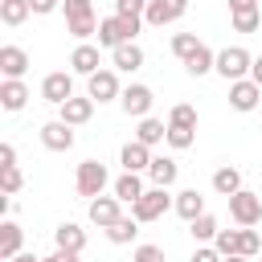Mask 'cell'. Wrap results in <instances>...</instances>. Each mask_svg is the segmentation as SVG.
Listing matches in <instances>:
<instances>
[{"instance_id": "8d00e7d4", "label": "cell", "mask_w": 262, "mask_h": 262, "mask_svg": "<svg viewBox=\"0 0 262 262\" xmlns=\"http://www.w3.org/2000/svg\"><path fill=\"white\" fill-rule=\"evenodd\" d=\"M143 12H147V0H115V16H135V20H143Z\"/></svg>"}, {"instance_id": "d590c367", "label": "cell", "mask_w": 262, "mask_h": 262, "mask_svg": "<svg viewBox=\"0 0 262 262\" xmlns=\"http://www.w3.org/2000/svg\"><path fill=\"white\" fill-rule=\"evenodd\" d=\"M262 25V12L254 8V12H233V33H254Z\"/></svg>"}, {"instance_id": "6da1fadb", "label": "cell", "mask_w": 262, "mask_h": 262, "mask_svg": "<svg viewBox=\"0 0 262 262\" xmlns=\"http://www.w3.org/2000/svg\"><path fill=\"white\" fill-rule=\"evenodd\" d=\"M139 29H143V20H135V16H106V20H98V45L119 49V45L135 41Z\"/></svg>"}, {"instance_id": "484cf974", "label": "cell", "mask_w": 262, "mask_h": 262, "mask_svg": "<svg viewBox=\"0 0 262 262\" xmlns=\"http://www.w3.org/2000/svg\"><path fill=\"white\" fill-rule=\"evenodd\" d=\"M213 188L229 201L233 192H242V172H237V168H229V164H225V168H217V172H213Z\"/></svg>"}, {"instance_id": "7c38bea8", "label": "cell", "mask_w": 262, "mask_h": 262, "mask_svg": "<svg viewBox=\"0 0 262 262\" xmlns=\"http://www.w3.org/2000/svg\"><path fill=\"white\" fill-rule=\"evenodd\" d=\"M90 115H94V98L86 94V98H70V102H61L57 106V119L61 123H70V127H82V123H90Z\"/></svg>"}, {"instance_id": "5bb4252c", "label": "cell", "mask_w": 262, "mask_h": 262, "mask_svg": "<svg viewBox=\"0 0 262 262\" xmlns=\"http://www.w3.org/2000/svg\"><path fill=\"white\" fill-rule=\"evenodd\" d=\"M119 205H123L119 196H94V201H90V221H94L98 229H111V225L123 217V209H119Z\"/></svg>"}, {"instance_id": "7bdbcfd3", "label": "cell", "mask_w": 262, "mask_h": 262, "mask_svg": "<svg viewBox=\"0 0 262 262\" xmlns=\"http://www.w3.org/2000/svg\"><path fill=\"white\" fill-rule=\"evenodd\" d=\"M29 4H33V12H37V16H45V12L61 8V0H29Z\"/></svg>"}, {"instance_id": "52a82bcc", "label": "cell", "mask_w": 262, "mask_h": 262, "mask_svg": "<svg viewBox=\"0 0 262 262\" xmlns=\"http://www.w3.org/2000/svg\"><path fill=\"white\" fill-rule=\"evenodd\" d=\"M188 12V0H147V12H143V25H156V29H164V25H172V20H180Z\"/></svg>"}, {"instance_id": "7a4b0ae2", "label": "cell", "mask_w": 262, "mask_h": 262, "mask_svg": "<svg viewBox=\"0 0 262 262\" xmlns=\"http://www.w3.org/2000/svg\"><path fill=\"white\" fill-rule=\"evenodd\" d=\"M111 184V176H106V164H98V160H82L78 164V176H74V188H78V196H102V188Z\"/></svg>"}, {"instance_id": "277c9868", "label": "cell", "mask_w": 262, "mask_h": 262, "mask_svg": "<svg viewBox=\"0 0 262 262\" xmlns=\"http://www.w3.org/2000/svg\"><path fill=\"white\" fill-rule=\"evenodd\" d=\"M229 217H233L242 229H254V225L262 221V196L250 192V188L233 192V196H229Z\"/></svg>"}, {"instance_id": "83f0119b", "label": "cell", "mask_w": 262, "mask_h": 262, "mask_svg": "<svg viewBox=\"0 0 262 262\" xmlns=\"http://www.w3.org/2000/svg\"><path fill=\"white\" fill-rule=\"evenodd\" d=\"M106 237H111L115 246H127V242H135V237H139V221H135V217H119V221L106 229Z\"/></svg>"}, {"instance_id": "f35d334b", "label": "cell", "mask_w": 262, "mask_h": 262, "mask_svg": "<svg viewBox=\"0 0 262 262\" xmlns=\"http://www.w3.org/2000/svg\"><path fill=\"white\" fill-rule=\"evenodd\" d=\"M66 29H70L78 41H86V37H94V33H98V16H94V20H78V25H66Z\"/></svg>"}, {"instance_id": "d4e9b609", "label": "cell", "mask_w": 262, "mask_h": 262, "mask_svg": "<svg viewBox=\"0 0 262 262\" xmlns=\"http://www.w3.org/2000/svg\"><path fill=\"white\" fill-rule=\"evenodd\" d=\"M184 70H188L192 78H205V74H213V70H217V53H213V49L201 41V49H196V53L184 61Z\"/></svg>"}, {"instance_id": "d6986e66", "label": "cell", "mask_w": 262, "mask_h": 262, "mask_svg": "<svg viewBox=\"0 0 262 262\" xmlns=\"http://www.w3.org/2000/svg\"><path fill=\"white\" fill-rule=\"evenodd\" d=\"M20 246H25V229H20L16 221H4V225H0V258L12 262V258L20 254Z\"/></svg>"}, {"instance_id": "3957f363", "label": "cell", "mask_w": 262, "mask_h": 262, "mask_svg": "<svg viewBox=\"0 0 262 262\" xmlns=\"http://www.w3.org/2000/svg\"><path fill=\"white\" fill-rule=\"evenodd\" d=\"M168 205H176V201L168 196V188H147V192L131 205V217H135L139 225H147V221H160V217L168 213Z\"/></svg>"}, {"instance_id": "4316f807", "label": "cell", "mask_w": 262, "mask_h": 262, "mask_svg": "<svg viewBox=\"0 0 262 262\" xmlns=\"http://www.w3.org/2000/svg\"><path fill=\"white\" fill-rule=\"evenodd\" d=\"M29 12H33V4H29V0H0V20H4L8 29L25 25V20H29Z\"/></svg>"}, {"instance_id": "9c48e42d", "label": "cell", "mask_w": 262, "mask_h": 262, "mask_svg": "<svg viewBox=\"0 0 262 262\" xmlns=\"http://www.w3.org/2000/svg\"><path fill=\"white\" fill-rule=\"evenodd\" d=\"M86 94L94 102H111V98H123V86H119V74L115 70H98L86 78Z\"/></svg>"}, {"instance_id": "e575fe53", "label": "cell", "mask_w": 262, "mask_h": 262, "mask_svg": "<svg viewBox=\"0 0 262 262\" xmlns=\"http://www.w3.org/2000/svg\"><path fill=\"white\" fill-rule=\"evenodd\" d=\"M20 184H25L20 168H0V188H4V196H16V192H20Z\"/></svg>"}, {"instance_id": "ffe728a7", "label": "cell", "mask_w": 262, "mask_h": 262, "mask_svg": "<svg viewBox=\"0 0 262 262\" xmlns=\"http://www.w3.org/2000/svg\"><path fill=\"white\" fill-rule=\"evenodd\" d=\"M135 139L143 143V147H156V143H168V127H164V119H139V127H135Z\"/></svg>"}, {"instance_id": "8fae6325", "label": "cell", "mask_w": 262, "mask_h": 262, "mask_svg": "<svg viewBox=\"0 0 262 262\" xmlns=\"http://www.w3.org/2000/svg\"><path fill=\"white\" fill-rule=\"evenodd\" d=\"M262 98V86L254 78H242V82H229V106L233 111H254Z\"/></svg>"}, {"instance_id": "cb8c5ba5", "label": "cell", "mask_w": 262, "mask_h": 262, "mask_svg": "<svg viewBox=\"0 0 262 262\" xmlns=\"http://www.w3.org/2000/svg\"><path fill=\"white\" fill-rule=\"evenodd\" d=\"M184 221H196L201 213H205V196L196 192V188H184V192H176V205H172Z\"/></svg>"}, {"instance_id": "74e56055", "label": "cell", "mask_w": 262, "mask_h": 262, "mask_svg": "<svg viewBox=\"0 0 262 262\" xmlns=\"http://www.w3.org/2000/svg\"><path fill=\"white\" fill-rule=\"evenodd\" d=\"M237 233H242V250H237V254H242V258H254V254L262 250V237H258L254 229H237Z\"/></svg>"}, {"instance_id": "836d02e7", "label": "cell", "mask_w": 262, "mask_h": 262, "mask_svg": "<svg viewBox=\"0 0 262 262\" xmlns=\"http://www.w3.org/2000/svg\"><path fill=\"white\" fill-rule=\"evenodd\" d=\"M192 139H196V127H168V147L184 151V147H192Z\"/></svg>"}, {"instance_id": "9a60e30c", "label": "cell", "mask_w": 262, "mask_h": 262, "mask_svg": "<svg viewBox=\"0 0 262 262\" xmlns=\"http://www.w3.org/2000/svg\"><path fill=\"white\" fill-rule=\"evenodd\" d=\"M176 176H180V164H176L172 156H156V160H151V168H147L151 188H172V184H176Z\"/></svg>"}, {"instance_id": "b9f144b4", "label": "cell", "mask_w": 262, "mask_h": 262, "mask_svg": "<svg viewBox=\"0 0 262 262\" xmlns=\"http://www.w3.org/2000/svg\"><path fill=\"white\" fill-rule=\"evenodd\" d=\"M0 168H16V147H12V143L0 147Z\"/></svg>"}, {"instance_id": "ee69618b", "label": "cell", "mask_w": 262, "mask_h": 262, "mask_svg": "<svg viewBox=\"0 0 262 262\" xmlns=\"http://www.w3.org/2000/svg\"><path fill=\"white\" fill-rule=\"evenodd\" d=\"M258 0H229V12H254Z\"/></svg>"}, {"instance_id": "ac0fdd59", "label": "cell", "mask_w": 262, "mask_h": 262, "mask_svg": "<svg viewBox=\"0 0 262 262\" xmlns=\"http://www.w3.org/2000/svg\"><path fill=\"white\" fill-rule=\"evenodd\" d=\"M25 102H29V86L20 78H4L0 82V106L4 111H20Z\"/></svg>"}, {"instance_id": "f1b7e54d", "label": "cell", "mask_w": 262, "mask_h": 262, "mask_svg": "<svg viewBox=\"0 0 262 262\" xmlns=\"http://www.w3.org/2000/svg\"><path fill=\"white\" fill-rule=\"evenodd\" d=\"M188 233H192L196 242H213V237L221 233V225H217V217H213V213H201L196 221H188Z\"/></svg>"}, {"instance_id": "f6af8a7d", "label": "cell", "mask_w": 262, "mask_h": 262, "mask_svg": "<svg viewBox=\"0 0 262 262\" xmlns=\"http://www.w3.org/2000/svg\"><path fill=\"white\" fill-rule=\"evenodd\" d=\"M41 262H78V254H70V250H53V254L41 258Z\"/></svg>"}, {"instance_id": "1f68e13d", "label": "cell", "mask_w": 262, "mask_h": 262, "mask_svg": "<svg viewBox=\"0 0 262 262\" xmlns=\"http://www.w3.org/2000/svg\"><path fill=\"white\" fill-rule=\"evenodd\" d=\"M196 49H201V41H196V33H176V37H172V53H176L180 61H188V57H192Z\"/></svg>"}, {"instance_id": "ab89813d", "label": "cell", "mask_w": 262, "mask_h": 262, "mask_svg": "<svg viewBox=\"0 0 262 262\" xmlns=\"http://www.w3.org/2000/svg\"><path fill=\"white\" fill-rule=\"evenodd\" d=\"M135 262H168V258H164L160 246H139V250H135Z\"/></svg>"}, {"instance_id": "7402d4cb", "label": "cell", "mask_w": 262, "mask_h": 262, "mask_svg": "<svg viewBox=\"0 0 262 262\" xmlns=\"http://www.w3.org/2000/svg\"><path fill=\"white\" fill-rule=\"evenodd\" d=\"M70 66H74V74H86V78L98 74V45H86V41H82V45L70 53Z\"/></svg>"}, {"instance_id": "ba28073f", "label": "cell", "mask_w": 262, "mask_h": 262, "mask_svg": "<svg viewBox=\"0 0 262 262\" xmlns=\"http://www.w3.org/2000/svg\"><path fill=\"white\" fill-rule=\"evenodd\" d=\"M41 98H45V102H53V106L70 102V98H74V78H70L66 70L45 74V78H41Z\"/></svg>"}, {"instance_id": "30bf717a", "label": "cell", "mask_w": 262, "mask_h": 262, "mask_svg": "<svg viewBox=\"0 0 262 262\" xmlns=\"http://www.w3.org/2000/svg\"><path fill=\"white\" fill-rule=\"evenodd\" d=\"M41 143L49 151H70L74 147V127L61 123V119H49V123H41Z\"/></svg>"}, {"instance_id": "603a6c76", "label": "cell", "mask_w": 262, "mask_h": 262, "mask_svg": "<svg viewBox=\"0 0 262 262\" xmlns=\"http://www.w3.org/2000/svg\"><path fill=\"white\" fill-rule=\"evenodd\" d=\"M147 188H143V180H139V172H123L119 180H115V196L123 201V205H135L139 196H143Z\"/></svg>"}, {"instance_id": "4fadbf2b", "label": "cell", "mask_w": 262, "mask_h": 262, "mask_svg": "<svg viewBox=\"0 0 262 262\" xmlns=\"http://www.w3.org/2000/svg\"><path fill=\"white\" fill-rule=\"evenodd\" d=\"M151 147H143L139 139H131V143H123V151H119V164H123V172H147L151 168Z\"/></svg>"}, {"instance_id": "d6a6232c", "label": "cell", "mask_w": 262, "mask_h": 262, "mask_svg": "<svg viewBox=\"0 0 262 262\" xmlns=\"http://www.w3.org/2000/svg\"><path fill=\"white\" fill-rule=\"evenodd\" d=\"M168 127H196V106L176 102V106H172V115H168Z\"/></svg>"}, {"instance_id": "8992f818", "label": "cell", "mask_w": 262, "mask_h": 262, "mask_svg": "<svg viewBox=\"0 0 262 262\" xmlns=\"http://www.w3.org/2000/svg\"><path fill=\"white\" fill-rule=\"evenodd\" d=\"M151 102H156V94H151V86H143V82L127 86V90H123V98H119V106H123V115H127V119H147Z\"/></svg>"}, {"instance_id": "f546056e", "label": "cell", "mask_w": 262, "mask_h": 262, "mask_svg": "<svg viewBox=\"0 0 262 262\" xmlns=\"http://www.w3.org/2000/svg\"><path fill=\"white\" fill-rule=\"evenodd\" d=\"M61 12H66V25L94 20V8H90V0H61Z\"/></svg>"}, {"instance_id": "60d3db41", "label": "cell", "mask_w": 262, "mask_h": 262, "mask_svg": "<svg viewBox=\"0 0 262 262\" xmlns=\"http://www.w3.org/2000/svg\"><path fill=\"white\" fill-rule=\"evenodd\" d=\"M192 262H221V254H217L213 246H196V254H192Z\"/></svg>"}, {"instance_id": "c3c4849f", "label": "cell", "mask_w": 262, "mask_h": 262, "mask_svg": "<svg viewBox=\"0 0 262 262\" xmlns=\"http://www.w3.org/2000/svg\"><path fill=\"white\" fill-rule=\"evenodd\" d=\"M221 262H250V258H242V254H229V258H221Z\"/></svg>"}, {"instance_id": "7dc6e473", "label": "cell", "mask_w": 262, "mask_h": 262, "mask_svg": "<svg viewBox=\"0 0 262 262\" xmlns=\"http://www.w3.org/2000/svg\"><path fill=\"white\" fill-rule=\"evenodd\" d=\"M12 262H41V258H37V254H29V250H20V254H16Z\"/></svg>"}, {"instance_id": "5b68a950", "label": "cell", "mask_w": 262, "mask_h": 262, "mask_svg": "<svg viewBox=\"0 0 262 262\" xmlns=\"http://www.w3.org/2000/svg\"><path fill=\"white\" fill-rule=\"evenodd\" d=\"M250 66H254V57H250L242 45H229V49L217 53V74H221L225 82H242V78L250 74Z\"/></svg>"}, {"instance_id": "4dcf8cb0", "label": "cell", "mask_w": 262, "mask_h": 262, "mask_svg": "<svg viewBox=\"0 0 262 262\" xmlns=\"http://www.w3.org/2000/svg\"><path fill=\"white\" fill-rule=\"evenodd\" d=\"M213 250H217L221 258H229V254H237V250H242V233H237V229H221V233L213 237Z\"/></svg>"}, {"instance_id": "e0dca14e", "label": "cell", "mask_w": 262, "mask_h": 262, "mask_svg": "<svg viewBox=\"0 0 262 262\" xmlns=\"http://www.w3.org/2000/svg\"><path fill=\"white\" fill-rule=\"evenodd\" d=\"M53 242H57V250L82 254V250H86V229H82V225H74V221H61V225L53 229Z\"/></svg>"}, {"instance_id": "44dd1931", "label": "cell", "mask_w": 262, "mask_h": 262, "mask_svg": "<svg viewBox=\"0 0 262 262\" xmlns=\"http://www.w3.org/2000/svg\"><path fill=\"white\" fill-rule=\"evenodd\" d=\"M111 61H115V70H123V74H131V70H139V66H143V49H139L135 41H127V45H119V49H111Z\"/></svg>"}, {"instance_id": "bcb514c9", "label": "cell", "mask_w": 262, "mask_h": 262, "mask_svg": "<svg viewBox=\"0 0 262 262\" xmlns=\"http://www.w3.org/2000/svg\"><path fill=\"white\" fill-rule=\"evenodd\" d=\"M250 78L262 86V57H254V66H250Z\"/></svg>"}, {"instance_id": "2e32d148", "label": "cell", "mask_w": 262, "mask_h": 262, "mask_svg": "<svg viewBox=\"0 0 262 262\" xmlns=\"http://www.w3.org/2000/svg\"><path fill=\"white\" fill-rule=\"evenodd\" d=\"M29 70V53L20 45H0V74L4 78H25Z\"/></svg>"}]
</instances>
